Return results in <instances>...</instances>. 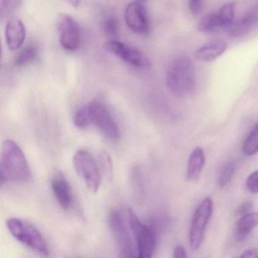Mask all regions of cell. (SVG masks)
<instances>
[{"label": "cell", "instance_id": "obj_1", "mask_svg": "<svg viewBox=\"0 0 258 258\" xmlns=\"http://www.w3.org/2000/svg\"><path fill=\"white\" fill-rule=\"evenodd\" d=\"M166 83L170 93L177 98L188 97L196 91V69L189 57L179 55L170 63Z\"/></svg>", "mask_w": 258, "mask_h": 258}, {"label": "cell", "instance_id": "obj_2", "mask_svg": "<svg viewBox=\"0 0 258 258\" xmlns=\"http://www.w3.org/2000/svg\"><path fill=\"white\" fill-rule=\"evenodd\" d=\"M30 177L29 165L20 146L13 140H7L3 146L0 164L1 183L26 182Z\"/></svg>", "mask_w": 258, "mask_h": 258}, {"label": "cell", "instance_id": "obj_3", "mask_svg": "<svg viewBox=\"0 0 258 258\" xmlns=\"http://www.w3.org/2000/svg\"><path fill=\"white\" fill-rule=\"evenodd\" d=\"M7 226L12 235L19 242L40 254L49 255L46 240L32 223L23 219L13 217L7 220Z\"/></svg>", "mask_w": 258, "mask_h": 258}, {"label": "cell", "instance_id": "obj_4", "mask_svg": "<svg viewBox=\"0 0 258 258\" xmlns=\"http://www.w3.org/2000/svg\"><path fill=\"white\" fill-rule=\"evenodd\" d=\"M130 229L135 238L137 256L149 258L153 255L157 244V230L153 225L143 223L134 211L128 209Z\"/></svg>", "mask_w": 258, "mask_h": 258}, {"label": "cell", "instance_id": "obj_5", "mask_svg": "<svg viewBox=\"0 0 258 258\" xmlns=\"http://www.w3.org/2000/svg\"><path fill=\"white\" fill-rule=\"evenodd\" d=\"M108 224L115 241L119 256L125 258L137 256V247L133 242L123 215L118 210L114 209L110 211Z\"/></svg>", "mask_w": 258, "mask_h": 258}, {"label": "cell", "instance_id": "obj_6", "mask_svg": "<svg viewBox=\"0 0 258 258\" xmlns=\"http://www.w3.org/2000/svg\"><path fill=\"white\" fill-rule=\"evenodd\" d=\"M74 166L78 176L87 188L97 192L102 182V172L93 155L86 150H78L73 158Z\"/></svg>", "mask_w": 258, "mask_h": 258}, {"label": "cell", "instance_id": "obj_7", "mask_svg": "<svg viewBox=\"0 0 258 258\" xmlns=\"http://www.w3.org/2000/svg\"><path fill=\"white\" fill-rule=\"evenodd\" d=\"M87 105L91 123L108 140L114 142L120 140V130L105 104L100 101L94 100Z\"/></svg>", "mask_w": 258, "mask_h": 258}, {"label": "cell", "instance_id": "obj_8", "mask_svg": "<svg viewBox=\"0 0 258 258\" xmlns=\"http://www.w3.org/2000/svg\"><path fill=\"white\" fill-rule=\"evenodd\" d=\"M213 213V202L211 198L204 199L195 211L189 230V245L194 250L202 245L205 230Z\"/></svg>", "mask_w": 258, "mask_h": 258}, {"label": "cell", "instance_id": "obj_9", "mask_svg": "<svg viewBox=\"0 0 258 258\" xmlns=\"http://www.w3.org/2000/svg\"><path fill=\"white\" fill-rule=\"evenodd\" d=\"M104 49L123 60L126 64L138 69H149L152 61L143 52L116 40H108L104 44Z\"/></svg>", "mask_w": 258, "mask_h": 258}, {"label": "cell", "instance_id": "obj_10", "mask_svg": "<svg viewBox=\"0 0 258 258\" xmlns=\"http://www.w3.org/2000/svg\"><path fill=\"white\" fill-rule=\"evenodd\" d=\"M60 43L64 50L75 52L81 45V33L78 22L69 15H58L57 19Z\"/></svg>", "mask_w": 258, "mask_h": 258}, {"label": "cell", "instance_id": "obj_11", "mask_svg": "<svg viewBox=\"0 0 258 258\" xmlns=\"http://www.w3.org/2000/svg\"><path fill=\"white\" fill-rule=\"evenodd\" d=\"M124 19L128 28L138 34H146L149 31V19L147 10L140 3L134 2L126 7Z\"/></svg>", "mask_w": 258, "mask_h": 258}, {"label": "cell", "instance_id": "obj_12", "mask_svg": "<svg viewBox=\"0 0 258 258\" xmlns=\"http://www.w3.org/2000/svg\"><path fill=\"white\" fill-rule=\"evenodd\" d=\"M51 186L59 206L64 211H69L73 205V195L69 181L61 172L54 174Z\"/></svg>", "mask_w": 258, "mask_h": 258}, {"label": "cell", "instance_id": "obj_13", "mask_svg": "<svg viewBox=\"0 0 258 258\" xmlns=\"http://www.w3.org/2000/svg\"><path fill=\"white\" fill-rule=\"evenodd\" d=\"M6 41L10 50L20 49L26 38V28L19 19H12L7 22L5 30Z\"/></svg>", "mask_w": 258, "mask_h": 258}, {"label": "cell", "instance_id": "obj_14", "mask_svg": "<svg viewBox=\"0 0 258 258\" xmlns=\"http://www.w3.org/2000/svg\"><path fill=\"white\" fill-rule=\"evenodd\" d=\"M227 49L226 42L220 39L211 40L196 50L195 55L199 61L209 62L221 56Z\"/></svg>", "mask_w": 258, "mask_h": 258}, {"label": "cell", "instance_id": "obj_15", "mask_svg": "<svg viewBox=\"0 0 258 258\" xmlns=\"http://www.w3.org/2000/svg\"><path fill=\"white\" fill-rule=\"evenodd\" d=\"M205 152L201 147H196L190 154L187 163L186 178L188 181L196 182L202 174L205 166Z\"/></svg>", "mask_w": 258, "mask_h": 258}, {"label": "cell", "instance_id": "obj_16", "mask_svg": "<svg viewBox=\"0 0 258 258\" xmlns=\"http://www.w3.org/2000/svg\"><path fill=\"white\" fill-rule=\"evenodd\" d=\"M258 225V212H249L240 217L235 226V235L238 240L247 238V235Z\"/></svg>", "mask_w": 258, "mask_h": 258}, {"label": "cell", "instance_id": "obj_17", "mask_svg": "<svg viewBox=\"0 0 258 258\" xmlns=\"http://www.w3.org/2000/svg\"><path fill=\"white\" fill-rule=\"evenodd\" d=\"M198 29L200 32L209 34L223 30L218 13H210L204 16L198 25Z\"/></svg>", "mask_w": 258, "mask_h": 258}, {"label": "cell", "instance_id": "obj_18", "mask_svg": "<svg viewBox=\"0 0 258 258\" xmlns=\"http://www.w3.org/2000/svg\"><path fill=\"white\" fill-rule=\"evenodd\" d=\"M243 152L247 156H252L258 152V122L255 123L242 146Z\"/></svg>", "mask_w": 258, "mask_h": 258}, {"label": "cell", "instance_id": "obj_19", "mask_svg": "<svg viewBox=\"0 0 258 258\" xmlns=\"http://www.w3.org/2000/svg\"><path fill=\"white\" fill-rule=\"evenodd\" d=\"M37 51L35 46H28L22 49L18 53L15 59V64L17 67H24L29 66L37 58Z\"/></svg>", "mask_w": 258, "mask_h": 258}, {"label": "cell", "instance_id": "obj_20", "mask_svg": "<svg viewBox=\"0 0 258 258\" xmlns=\"http://www.w3.org/2000/svg\"><path fill=\"white\" fill-rule=\"evenodd\" d=\"M235 161L234 160H228L222 166L218 176V185L220 188H224L229 184L235 173Z\"/></svg>", "mask_w": 258, "mask_h": 258}, {"label": "cell", "instance_id": "obj_21", "mask_svg": "<svg viewBox=\"0 0 258 258\" xmlns=\"http://www.w3.org/2000/svg\"><path fill=\"white\" fill-rule=\"evenodd\" d=\"M220 22L223 25V30H229L233 25L235 18V4L228 3L220 8L218 13Z\"/></svg>", "mask_w": 258, "mask_h": 258}, {"label": "cell", "instance_id": "obj_22", "mask_svg": "<svg viewBox=\"0 0 258 258\" xmlns=\"http://www.w3.org/2000/svg\"><path fill=\"white\" fill-rule=\"evenodd\" d=\"M74 123L79 129H85L91 124L88 105H84L77 111L74 117Z\"/></svg>", "mask_w": 258, "mask_h": 258}, {"label": "cell", "instance_id": "obj_23", "mask_svg": "<svg viewBox=\"0 0 258 258\" xmlns=\"http://www.w3.org/2000/svg\"><path fill=\"white\" fill-rule=\"evenodd\" d=\"M99 167L107 179H111L113 176V164L111 157L107 152H102L99 157Z\"/></svg>", "mask_w": 258, "mask_h": 258}, {"label": "cell", "instance_id": "obj_24", "mask_svg": "<svg viewBox=\"0 0 258 258\" xmlns=\"http://www.w3.org/2000/svg\"><path fill=\"white\" fill-rule=\"evenodd\" d=\"M103 31L107 37L111 40H115L118 36V22L115 17L108 18L103 23Z\"/></svg>", "mask_w": 258, "mask_h": 258}, {"label": "cell", "instance_id": "obj_25", "mask_svg": "<svg viewBox=\"0 0 258 258\" xmlns=\"http://www.w3.org/2000/svg\"><path fill=\"white\" fill-rule=\"evenodd\" d=\"M22 3V0H0L1 17H9L14 13Z\"/></svg>", "mask_w": 258, "mask_h": 258}, {"label": "cell", "instance_id": "obj_26", "mask_svg": "<svg viewBox=\"0 0 258 258\" xmlns=\"http://www.w3.org/2000/svg\"><path fill=\"white\" fill-rule=\"evenodd\" d=\"M247 189L253 194L258 193V170L249 175L245 182Z\"/></svg>", "mask_w": 258, "mask_h": 258}, {"label": "cell", "instance_id": "obj_27", "mask_svg": "<svg viewBox=\"0 0 258 258\" xmlns=\"http://www.w3.org/2000/svg\"><path fill=\"white\" fill-rule=\"evenodd\" d=\"M204 0H188V10L192 16H198L203 10Z\"/></svg>", "mask_w": 258, "mask_h": 258}, {"label": "cell", "instance_id": "obj_28", "mask_svg": "<svg viewBox=\"0 0 258 258\" xmlns=\"http://www.w3.org/2000/svg\"><path fill=\"white\" fill-rule=\"evenodd\" d=\"M253 202H250V201H246V202H243V203L238 207V209L236 210V215L241 217V216L250 212V211L253 209Z\"/></svg>", "mask_w": 258, "mask_h": 258}, {"label": "cell", "instance_id": "obj_29", "mask_svg": "<svg viewBox=\"0 0 258 258\" xmlns=\"http://www.w3.org/2000/svg\"><path fill=\"white\" fill-rule=\"evenodd\" d=\"M241 258H258V249H247L240 256Z\"/></svg>", "mask_w": 258, "mask_h": 258}, {"label": "cell", "instance_id": "obj_30", "mask_svg": "<svg viewBox=\"0 0 258 258\" xmlns=\"http://www.w3.org/2000/svg\"><path fill=\"white\" fill-rule=\"evenodd\" d=\"M186 251L182 246H177L175 247L173 251V257L174 258H185L186 257Z\"/></svg>", "mask_w": 258, "mask_h": 258}, {"label": "cell", "instance_id": "obj_31", "mask_svg": "<svg viewBox=\"0 0 258 258\" xmlns=\"http://www.w3.org/2000/svg\"><path fill=\"white\" fill-rule=\"evenodd\" d=\"M72 7L77 8L79 6L80 0H66Z\"/></svg>", "mask_w": 258, "mask_h": 258}, {"label": "cell", "instance_id": "obj_32", "mask_svg": "<svg viewBox=\"0 0 258 258\" xmlns=\"http://www.w3.org/2000/svg\"><path fill=\"white\" fill-rule=\"evenodd\" d=\"M137 1H143L144 2V1H147V0H137Z\"/></svg>", "mask_w": 258, "mask_h": 258}]
</instances>
